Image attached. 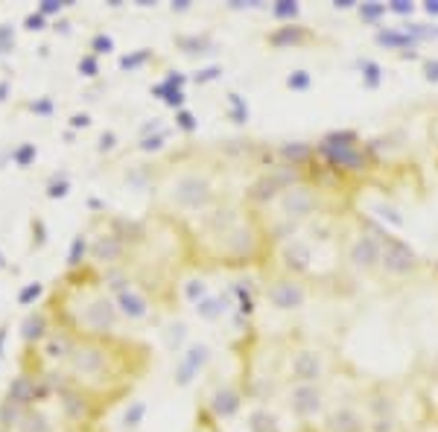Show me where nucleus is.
Here are the masks:
<instances>
[{
  "mask_svg": "<svg viewBox=\"0 0 438 432\" xmlns=\"http://www.w3.org/2000/svg\"><path fill=\"white\" fill-rule=\"evenodd\" d=\"M149 365V348L134 345L123 336H79L73 357L68 360L65 371L76 388L91 395L103 409L129 398L134 380Z\"/></svg>",
  "mask_w": 438,
  "mask_h": 432,
  "instance_id": "f257e3e1",
  "label": "nucleus"
},
{
  "mask_svg": "<svg viewBox=\"0 0 438 432\" xmlns=\"http://www.w3.org/2000/svg\"><path fill=\"white\" fill-rule=\"evenodd\" d=\"M65 296L62 301H53L50 316L58 327L73 330L76 336H120L123 316L117 310L114 298L108 296V289L99 281V272L94 266H85L79 272L65 274Z\"/></svg>",
  "mask_w": 438,
  "mask_h": 432,
  "instance_id": "f03ea898",
  "label": "nucleus"
},
{
  "mask_svg": "<svg viewBox=\"0 0 438 432\" xmlns=\"http://www.w3.org/2000/svg\"><path fill=\"white\" fill-rule=\"evenodd\" d=\"M315 164L345 184L356 182V179H368V175L380 167L368 141L353 129H333V132L318 137L315 141Z\"/></svg>",
  "mask_w": 438,
  "mask_h": 432,
  "instance_id": "7ed1b4c3",
  "label": "nucleus"
},
{
  "mask_svg": "<svg viewBox=\"0 0 438 432\" xmlns=\"http://www.w3.org/2000/svg\"><path fill=\"white\" fill-rule=\"evenodd\" d=\"M164 196L173 210L182 213H199L205 216L219 202V187H216V172L208 167H184L178 170L170 184L164 187Z\"/></svg>",
  "mask_w": 438,
  "mask_h": 432,
  "instance_id": "20e7f679",
  "label": "nucleus"
},
{
  "mask_svg": "<svg viewBox=\"0 0 438 432\" xmlns=\"http://www.w3.org/2000/svg\"><path fill=\"white\" fill-rule=\"evenodd\" d=\"M389 231L377 220H371V216H360L356 225L345 234V243H342L345 266L353 269L356 274H363V278L380 274V254H383V237Z\"/></svg>",
  "mask_w": 438,
  "mask_h": 432,
  "instance_id": "39448f33",
  "label": "nucleus"
},
{
  "mask_svg": "<svg viewBox=\"0 0 438 432\" xmlns=\"http://www.w3.org/2000/svg\"><path fill=\"white\" fill-rule=\"evenodd\" d=\"M284 406L295 421L310 424V421H322L327 415L330 398L325 391V383H287Z\"/></svg>",
  "mask_w": 438,
  "mask_h": 432,
  "instance_id": "423d86ee",
  "label": "nucleus"
},
{
  "mask_svg": "<svg viewBox=\"0 0 438 432\" xmlns=\"http://www.w3.org/2000/svg\"><path fill=\"white\" fill-rule=\"evenodd\" d=\"M424 269L421 254L412 243H406L401 234H386L383 237V254H380V278L389 281H409Z\"/></svg>",
  "mask_w": 438,
  "mask_h": 432,
  "instance_id": "0eeeda50",
  "label": "nucleus"
},
{
  "mask_svg": "<svg viewBox=\"0 0 438 432\" xmlns=\"http://www.w3.org/2000/svg\"><path fill=\"white\" fill-rule=\"evenodd\" d=\"M310 284L301 278H292V274L275 272L269 274V281L263 284V298L269 301L272 310L277 312H298L310 304Z\"/></svg>",
  "mask_w": 438,
  "mask_h": 432,
  "instance_id": "6e6552de",
  "label": "nucleus"
},
{
  "mask_svg": "<svg viewBox=\"0 0 438 432\" xmlns=\"http://www.w3.org/2000/svg\"><path fill=\"white\" fill-rule=\"evenodd\" d=\"M330 374V360L325 350L313 345H298L287 353V380L289 383H325Z\"/></svg>",
  "mask_w": 438,
  "mask_h": 432,
  "instance_id": "1a4fd4ad",
  "label": "nucleus"
},
{
  "mask_svg": "<svg viewBox=\"0 0 438 432\" xmlns=\"http://www.w3.org/2000/svg\"><path fill=\"white\" fill-rule=\"evenodd\" d=\"M132 251L134 248L106 220H103V228H96L91 234V266H99V272L114 269V266H129Z\"/></svg>",
  "mask_w": 438,
  "mask_h": 432,
  "instance_id": "9d476101",
  "label": "nucleus"
},
{
  "mask_svg": "<svg viewBox=\"0 0 438 432\" xmlns=\"http://www.w3.org/2000/svg\"><path fill=\"white\" fill-rule=\"evenodd\" d=\"M243 406H246V391H243L240 383H234V380L213 383L211 391L205 395V403H202V409H208V415L216 424L237 418L243 412Z\"/></svg>",
  "mask_w": 438,
  "mask_h": 432,
  "instance_id": "9b49d317",
  "label": "nucleus"
},
{
  "mask_svg": "<svg viewBox=\"0 0 438 432\" xmlns=\"http://www.w3.org/2000/svg\"><path fill=\"white\" fill-rule=\"evenodd\" d=\"M211 360H213V350H211L208 342H190V345L184 348L182 357H178L175 368H173V383H175V388L193 386L196 377L211 365Z\"/></svg>",
  "mask_w": 438,
  "mask_h": 432,
  "instance_id": "f8f14e48",
  "label": "nucleus"
},
{
  "mask_svg": "<svg viewBox=\"0 0 438 432\" xmlns=\"http://www.w3.org/2000/svg\"><path fill=\"white\" fill-rule=\"evenodd\" d=\"M325 432H368V418L363 403L342 400L327 409V415L322 418Z\"/></svg>",
  "mask_w": 438,
  "mask_h": 432,
  "instance_id": "ddd939ff",
  "label": "nucleus"
},
{
  "mask_svg": "<svg viewBox=\"0 0 438 432\" xmlns=\"http://www.w3.org/2000/svg\"><path fill=\"white\" fill-rule=\"evenodd\" d=\"M263 42L272 50H304V47L318 42V35L310 27H304L301 21H298V24H277L275 30L266 32Z\"/></svg>",
  "mask_w": 438,
  "mask_h": 432,
  "instance_id": "4468645a",
  "label": "nucleus"
},
{
  "mask_svg": "<svg viewBox=\"0 0 438 432\" xmlns=\"http://www.w3.org/2000/svg\"><path fill=\"white\" fill-rule=\"evenodd\" d=\"M76 345H79V336L73 330H68V327H53L50 330V336L38 345V353H42V360H47V362H53V365H68V360L73 357V350H76Z\"/></svg>",
  "mask_w": 438,
  "mask_h": 432,
  "instance_id": "2eb2a0df",
  "label": "nucleus"
},
{
  "mask_svg": "<svg viewBox=\"0 0 438 432\" xmlns=\"http://www.w3.org/2000/svg\"><path fill=\"white\" fill-rule=\"evenodd\" d=\"M234 310H237V304H234L231 289H225V292H211L208 298H202V301L193 307L196 319H202V322H208V324L223 322L228 312H234Z\"/></svg>",
  "mask_w": 438,
  "mask_h": 432,
  "instance_id": "dca6fc26",
  "label": "nucleus"
},
{
  "mask_svg": "<svg viewBox=\"0 0 438 432\" xmlns=\"http://www.w3.org/2000/svg\"><path fill=\"white\" fill-rule=\"evenodd\" d=\"M56 327L50 310H35V312H27V319L21 322V339L27 348H38L47 336L50 330Z\"/></svg>",
  "mask_w": 438,
  "mask_h": 432,
  "instance_id": "f3484780",
  "label": "nucleus"
},
{
  "mask_svg": "<svg viewBox=\"0 0 438 432\" xmlns=\"http://www.w3.org/2000/svg\"><path fill=\"white\" fill-rule=\"evenodd\" d=\"M374 44L377 47H386L392 53H406V50H418V47H421L403 27H380V30H374Z\"/></svg>",
  "mask_w": 438,
  "mask_h": 432,
  "instance_id": "a211bd4d",
  "label": "nucleus"
},
{
  "mask_svg": "<svg viewBox=\"0 0 438 432\" xmlns=\"http://www.w3.org/2000/svg\"><path fill=\"white\" fill-rule=\"evenodd\" d=\"M65 266H68V272H79V269L91 266V234L88 231H79L76 237L70 240Z\"/></svg>",
  "mask_w": 438,
  "mask_h": 432,
  "instance_id": "6ab92c4d",
  "label": "nucleus"
},
{
  "mask_svg": "<svg viewBox=\"0 0 438 432\" xmlns=\"http://www.w3.org/2000/svg\"><path fill=\"white\" fill-rule=\"evenodd\" d=\"M173 44L187 56H199V53L213 50V35L211 32H182V35L173 38Z\"/></svg>",
  "mask_w": 438,
  "mask_h": 432,
  "instance_id": "aec40b11",
  "label": "nucleus"
},
{
  "mask_svg": "<svg viewBox=\"0 0 438 432\" xmlns=\"http://www.w3.org/2000/svg\"><path fill=\"white\" fill-rule=\"evenodd\" d=\"M249 432H284V426L269 406H254L249 412Z\"/></svg>",
  "mask_w": 438,
  "mask_h": 432,
  "instance_id": "412c9836",
  "label": "nucleus"
},
{
  "mask_svg": "<svg viewBox=\"0 0 438 432\" xmlns=\"http://www.w3.org/2000/svg\"><path fill=\"white\" fill-rule=\"evenodd\" d=\"M27 412H30V409L18 406V403L9 400V398H4V400H0V432H12V429H18V426H21V421H24Z\"/></svg>",
  "mask_w": 438,
  "mask_h": 432,
  "instance_id": "4be33fe9",
  "label": "nucleus"
},
{
  "mask_svg": "<svg viewBox=\"0 0 438 432\" xmlns=\"http://www.w3.org/2000/svg\"><path fill=\"white\" fill-rule=\"evenodd\" d=\"M146 412H149L146 400H129L126 409H123V418H120L123 429L126 432H137V429H141V424L146 421Z\"/></svg>",
  "mask_w": 438,
  "mask_h": 432,
  "instance_id": "5701e85b",
  "label": "nucleus"
},
{
  "mask_svg": "<svg viewBox=\"0 0 438 432\" xmlns=\"http://www.w3.org/2000/svg\"><path fill=\"white\" fill-rule=\"evenodd\" d=\"M15 432H58V429H56V424L44 415V412L35 406V409H30L27 415H24L21 426H18Z\"/></svg>",
  "mask_w": 438,
  "mask_h": 432,
  "instance_id": "b1692460",
  "label": "nucleus"
},
{
  "mask_svg": "<svg viewBox=\"0 0 438 432\" xmlns=\"http://www.w3.org/2000/svg\"><path fill=\"white\" fill-rule=\"evenodd\" d=\"M269 15L275 18L277 24H298V18H301V6H298L295 0H277V4L269 6Z\"/></svg>",
  "mask_w": 438,
  "mask_h": 432,
  "instance_id": "393cba45",
  "label": "nucleus"
},
{
  "mask_svg": "<svg viewBox=\"0 0 438 432\" xmlns=\"http://www.w3.org/2000/svg\"><path fill=\"white\" fill-rule=\"evenodd\" d=\"M178 296H182L190 307H196L202 298H208V296H211V286H208L202 278H190V281H184L182 286H178Z\"/></svg>",
  "mask_w": 438,
  "mask_h": 432,
  "instance_id": "a878e982",
  "label": "nucleus"
},
{
  "mask_svg": "<svg viewBox=\"0 0 438 432\" xmlns=\"http://www.w3.org/2000/svg\"><path fill=\"white\" fill-rule=\"evenodd\" d=\"M184 342H187V324L184 322H173L170 327H164V345H167V350H173V353L182 357V353H184Z\"/></svg>",
  "mask_w": 438,
  "mask_h": 432,
  "instance_id": "bb28decb",
  "label": "nucleus"
},
{
  "mask_svg": "<svg viewBox=\"0 0 438 432\" xmlns=\"http://www.w3.org/2000/svg\"><path fill=\"white\" fill-rule=\"evenodd\" d=\"M356 68L363 70V85H365V88H380V85H383L386 73H383L380 62H374V58H360V62H356Z\"/></svg>",
  "mask_w": 438,
  "mask_h": 432,
  "instance_id": "cd10ccee",
  "label": "nucleus"
},
{
  "mask_svg": "<svg viewBox=\"0 0 438 432\" xmlns=\"http://www.w3.org/2000/svg\"><path fill=\"white\" fill-rule=\"evenodd\" d=\"M356 15H360V21L374 27V30H380L383 24V18L389 15V4H363V6H356Z\"/></svg>",
  "mask_w": 438,
  "mask_h": 432,
  "instance_id": "c85d7f7f",
  "label": "nucleus"
},
{
  "mask_svg": "<svg viewBox=\"0 0 438 432\" xmlns=\"http://www.w3.org/2000/svg\"><path fill=\"white\" fill-rule=\"evenodd\" d=\"M152 94L161 100L164 106H170V108H175V111H182L184 108V103H187V96H184V91H178V88H170V85H164V80L158 82L155 88H152Z\"/></svg>",
  "mask_w": 438,
  "mask_h": 432,
  "instance_id": "c756f323",
  "label": "nucleus"
},
{
  "mask_svg": "<svg viewBox=\"0 0 438 432\" xmlns=\"http://www.w3.org/2000/svg\"><path fill=\"white\" fill-rule=\"evenodd\" d=\"M68 193H70V172H68V170L53 172V175H50V182H47L44 196H47V199H65Z\"/></svg>",
  "mask_w": 438,
  "mask_h": 432,
  "instance_id": "7c9ffc66",
  "label": "nucleus"
},
{
  "mask_svg": "<svg viewBox=\"0 0 438 432\" xmlns=\"http://www.w3.org/2000/svg\"><path fill=\"white\" fill-rule=\"evenodd\" d=\"M225 117L231 123H246L249 120V103L240 94H228L225 96Z\"/></svg>",
  "mask_w": 438,
  "mask_h": 432,
  "instance_id": "2f4dec72",
  "label": "nucleus"
},
{
  "mask_svg": "<svg viewBox=\"0 0 438 432\" xmlns=\"http://www.w3.org/2000/svg\"><path fill=\"white\" fill-rule=\"evenodd\" d=\"M35 158H38V146L30 144V141L18 144V146L12 149V164H15L18 170H30V167L35 164Z\"/></svg>",
  "mask_w": 438,
  "mask_h": 432,
  "instance_id": "473e14b6",
  "label": "nucleus"
},
{
  "mask_svg": "<svg viewBox=\"0 0 438 432\" xmlns=\"http://www.w3.org/2000/svg\"><path fill=\"white\" fill-rule=\"evenodd\" d=\"M152 50L149 47H141V50H134V53H126V56H120V70H137V68H144V65H149L152 62Z\"/></svg>",
  "mask_w": 438,
  "mask_h": 432,
  "instance_id": "72a5a7b5",
  "label": "nucleus"
},
{
  "mask_svg": "<svg viewBox=\"0 0 438 432\" xmlns=\"http://www.w3.org/2000/svg\"><path fill=\"white\" fill-rule=\"evenodd\" d=\"M88 53H94L96 58L99 56H108V53H114V38L108 35V32H94L91 38H88Z\"/></svg>",
  "mask_w": 438,
  "mask_h": 432,
  "instance_id": "f704fd0d",
  "label": "nucleus"
},
{
  "mask_svg": "<svg viewBox=\"0 0 438 432\" xmlns=\"http://www.w3.org/2000/svg\"><path fill=\"white\" fill-rule=\"evenodd\" d=\"M44 296V284H38V281H32V284H24L21 289H18V307H32L38 298Z\"/></svg>",
  "mask_w": 438,
  "mask_h": 432,
  "instance_id": "c9c22d12",
  "label": "nucleus"
},
{
  "mask_svg": "<svg viewBox=\"0 0 438 432\" xmlns=\"http://www.w3.org/2000/svg\"><path fill=\"white\" fill-rule=\"evenodd\" d=\"M170 129H164V132H158V134H149V137H144V141H137V149L141 152H161L164 146H167V141H170Z\"/></svg>",
  "mask_w": 438,
  "mask_h": 432,
  "instance_id": "e433bc0d",
  "label": "nucleus"
},
{
  "mask_svg": "<svg viewBox=\"0 0 438 432\" xmlns=\"http://www.w3.org/2000/svg\"><path fill=\"white\" fill-rule=\"evenodd\" d=\"M15 44H18V30H15V24H0V58L4 56H9L12 50H15Z\"/></svg>",
  "mask_w": 438,
  "mask_h": 432,
  "instance_id": "4c0bfd02",
  "label": "nucleus"
},
{
  "mask_svg": "<svg viewBox=\"0 0 438 432\" xmlns=\"http://www.w3.org/2000/svg\"><path fill=\"white\" fill-rule=\"evenodd\" d=\"M76 70H79V76H85V80H96V76H99V58L94 53H85L76 62Z\"/></svg>",
  "mask_w": 438,
  "mask_h": 432,
  "instance_id": "58836bf2",
  "label": "nucleus"
},
{
  "mask_svg": "<svg viewBox=\"0 0 438 432\" xmlns=\"http://www.w3.org/2000/svg\"><path fill=\"white\" fill-rule=\"evenodd\" d=\"M284 85L289 91H310L313 88V76H310V70H292Z\"/></svg>",
  "mask_w": 438,
  "mask_h": 432,
  "instance_id": "ea45409f",
  "label": "nucleus"
},
{
  "mask_svg": "<svg viewBox=\"0 0 438 432\" xmlns=\"http://www.w3.org/2000/svg\"><path fill=\"white\" fill-rule=\"evenodd\" d=\"M223 65H208V68H202V70H196L190 80L196 82V85H208V82H216V80H223Z\"/></svg>",
  "mask_w": 438,
  "mask_h": 432,
  "instance_id": "a19ab883",
  "label": "nucleus"
},
{
  "mask_svg": "<svg viewBox=\"0 0 438 432\" xmlns=\"http://www.w3.org/2000/svg\"><path fill=\"white\" fill-rule=\"evenodd\" d=\"M30 228H32V248L42 251V248L47 246V222L42 220V216H32Z\"/></svg>",
  "mask_w": 438,
  "mask_h": 432,
  "instance_id": "79ce46f5",
  "label": "nucleus"
},
{
  "mask_svg": "<svg viewBox=\"0 0 438 432\" xmlns=\"http://www.w3.org/2000/svg\"><path fill=\"white\" fill-rule=\"evenodd\" d=\"M190 432H223V429H219V424L208 415V409L199 406V412H196V424H193Z\"/></svg>",
  "mask_w": 438,
  "mask_h": 432,
  "instance_id": "37998d69",
  "label": "nucleus"
},
{
  "mask_svg": "<svg viewBox=\"0 0 438 432\" xmlns=\"http://www.w3.org/2000/svg\"><path fill=\"white\" fill-rule=\"evenodd\" d=\"M35 117H53L56 114V103H53V96H35V100L27 106Z\"/></svg>",
  "mask_w": 438,
  "mask_h": 432,
  "instance_id": "c03bdc74",
  "label": "nucleus"
},
{
  "mask_svg": "<svg viewBox=\"0 0 438 432\" xmlns=\"http://www.w3.org/2000/svg\"><path fill=\"white\" fill-rule=\"evenodd\" d=\"M175 129H182L184 134H193L199 129V120H196V114L182 108V111H175Z\"/></svg>",
  "mask_w": 438,
  "mask_h": 432,
  "instance_id": "a18cd8bd",
  "label": "nucleus"
},
{
  "mask_svg": "<svg viewBox=\"0 0 438 432\" xmlns=\"http://www.w3.org/2000/svg\"><path fill=\"white\" fill-rule=\"evenodd\" d=\"M70 4H62V0H42V4H38V12H42L44 18H62V12L68 9Z\"/></svg>",
  "mask_w": 438,
  "mask_h": 432,
  "instance_id": "49530a36",
  "label": "nucleus"
},
{
  "mask_svg": "<svg viewBox=\"0 0 438 432\" xmlns=\"http://www.w3.org/2000/svg\"><path fill=\"white\" fill-rule=\"evenodd\" d=\"M421 76L427 82L438 85V56H424V62H421Z\"/></svg>",
  "mask_w": 438,
  "mask_h": 432,
  "instance_id": "de8ad7c7",
  "label": "nucleus"
},
{
  "mask_svg": "<svg viewBox=\"0 0 438 432\" xmlns=\"http://www.w3.org/2000/svg\"><path fill=\"white\" fill-rule=\"evenodd\" d=\"M24 30L27 32H42V30H47V18L42 15V12H30L27 18H24Z\"/></svg>",
  "mask_w": 438,
  "mask_h": 432,
  "instance_id": "09e8293b",
  "label": "nucleus"
},
{
  "mask_svg": "<svg viewBox=\"0 0 438 432\" xmlns=\"http://www.w3.org/2000/svg\"><path fill=\"white\" fill-rule=\"evenodd\" d=\"M167 126H164V120H161V117H152V120H146L141 129H137V137H141V141H144V137H149V134H158V132H164Z\"/></svg>",
  "mask_w": 438,
  "mask_h": 432,
  "instance_id": "8fccbe9b",
  "label": "nucleus"
},
{
  "mask_svg": "<svg viewBox=\"0 0 438 432\" xmlns=\"http://www.w3.org/2000/svg\"><path fill=\"white\" fill-rule=\"evenodd\" d=\"M96 149H99V152H103V155L114 152V149H117V132L106 129L103 134H99V144H96Z\"/></svg>",
  "mask_w": 438,
  "mask_h": 432,
  "instance_id": "3c124183",
  "label": "nucleus"
},
{
  "mask_svg": "<svg viewBox=\"0 0 438 432\" xmlns=\"http://www.w3.org/2000/svg\"><path fill=\"white\" fill-rule=\"evenodd\" d=\"M68 129H73V132H79V129H91V114H88V111H76V114H70Z\"/></svg>",
  "mask_w": 438,
  "mask_h": 432,
  "instance_id": "603ef678",
  "label": "nucleus"
},
{
  "mask_svg": "<svg viewBox=\"0 0 438 432\" xmlns=\"http://www.w3.org/2000/svg\"><path fill=\"white\" fill-rule=\"evenodd\" d=\"M389 15L409 18V15H415V4H406V0H394V4H389Z\"/></svg>",
  "mask_w": 438,
  "mask_h": 432,
  "instance_id": "864d4df0",
  "label": "nucleus"
},
{
  "mask_svg": "<svg viewBox=\"0 0 438 432\" xmlns=\"http://www.w3.org/2000/svg\"><path fill=\"white\" fill-rule=\"evenodd\" d=\"M164 85H170V88H178V91H184V85H187V76H184V73H178V70H170V73L164 76Z\"/></svg>",
  "mask_w": 438,
  "mask_h": 432,
  "instance_id": "5fc2aeb1",
  "label": "nucleus"
},
{
  "mask_svg": "<svg viewBox=\"0 0 438 432\" xmlns=\"http://www.w3.org/2000/svg\"><path fill=\"white\" fill-rule=\"evenodd\" d=\"M12 96V80H0V103H6Z\"/></svg>",
  "mask_w": 438,
  "mask_h": 432,
  "instance_id": "6e6d98bb",
  "label": "nucleus"
},
{
  "mask_svg": "<svg viewBox=\"0 0 438 432\" xmlns=\"http://www.w3.org/2000/svg\"><path fill=\"white\" fill-rule=\"evenodd\" d=\"M53 30H56L58 35H70V21H68V18H58V21L53 24Z\"/></svg>",
  "mask_w": 438,
  "mask_h": 432,
  "instance_id": "4d7b16f0",
  "label": "nucleus"
},
{
  "mask_svg": "<svg viewBox=\"0 0 438 432\" xmlns=\"http://www.w3.org/2000/svg\"><path fill=\"white\" fill-rule=\"evenodd\" d=\"M6 339H9V322L0 324V357H4V348H6Z\"/></svg>",
  "mask_w": 438,
  "mask_h": 432,
  "instance_id": "13d9d810",
  "label": "nucleus"
},
{
  "mask_svg": "<svg viewBox=\"0 0 438 432\" xmlns=\"http://www.w3.org/2000/svg\"><path fill=\"white\" fill-rule=\"evenodd\" d=\"M173 12H190L193 9V4L190 0H173V6H170Z\"/></svg>",
  "mask_w": 438,
  "mask_h": 432,
  "instance_id": "bf43d9fd",
  "label": "nucleus"
},
{
  "mask_svg": "<svg viewBox=\"0 0 438 432\" xmlns=\"http://www.w3.org/2000/svg\"><path fill=\"white\" fill-rule=\"evenodd\" d=\"M88 208H91V210H99V213H106V202L96 199V196H91V199H88Z\"/></svg>",
  "mask_w": 438,
  "mask_h": 432,
  "instance_id": "052dcab7",
  "label": "nucleus"
},
{
  "mask_svg": "<svg viewBox=\"0 0 438 432\" xmlns=\"http://www.w3.org/2000/svg\"><path fill=\"white\" fill-rule=\"evenodd\" d=\"M421 9H424L430 18H438V0H430V4H424Z\"/></svg>",
  "mask_w": 438,
  "mask_h": 432,
  "instance_id": "680f3d73",
  "label": "nucleus"
},
{
  "mask_svg": "<svg viewBox=\"0 0 438 432\" xmlns=\"http://www.w3.org/2000/svg\"><path fill=\"white\" fill-rule=\"evenodd\" d=\"M62 137H65V144H73V141H76V132H73V129H65Z\"/></svg>",
  "mask_w": 438,
  "mask_h": 432,
  "instance_id": "e2e57ef3",
  "label": "nucleus"
},
{
  "mask_svg": "<svg viewBox=\"0 0 438 432\" xmlns=\"http://www.w3.org/2000/svg\"><path fill=\"white\" fill-rule=\"evenodd\" d=\"M70 432H103V429H99V426L94 424V426H82V429H70Z\"/></svg>",
  "mask_w": 438,
  "mask_h": 432,
  "instance_id": "0e129e2a",
  "label": "nucleus"
},
{
  "mask_svg": "<svg viewBox=\"0 0 438 432\" xmlns=\"http://www.w3.org/2000/svg\"><path fill=\"white\" fill-rule=\"evenodd\" d=\"M0 269H9V263H6V254L0 251Z\"/></svg>",
  "mask_w": 438,
  "mask_h": 432,
  "instance_id": "69168bd1",
  "label": "nucleus"
}]
</instances>
